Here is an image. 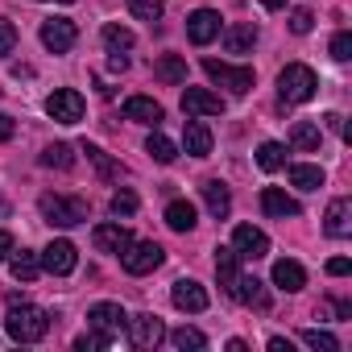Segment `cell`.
Segmentation results:
<instances>
[{
    "label": "cell",
    "instance_id": "d4e9b609",
    "mask_svg": "<svg viewBox=\"0 0 352 352\" xmlns=\"http://www.w3.org/2000/svg\"><path fill=\"white\" fill-rule=\"evenodd\" d=\"M166 224H170L174 232H191V228L199 224V212H195V204H187V199H174V204H166Z\"/></svg>",
    "mask_w": 352,
    "mask_h": 352
},
{
    "label": "cell",
    "instance_id": "d6986e66",
    "mask_svg": "<svg viewBox=\"0 0 352 352\" xmlns=\"http://www.w3.org/2000/svg\"><path fill=\"white\" fill-rule=\"evenodd\" d=\"M261 212L274 216V220H286V216H298V199H290L282 187H265L261 191Z\"/></svg>",
    "mask_w": 352,
    "mask_h": 352
},
{
    "label": "cell",
    "instance_id": "4316f807",
    "mask_svg": "<svg viewBox=\"0 0 352 352\" xmlns=\"http://www.w3.org/2000/svg\"><path fill=\"white\" fill-rule=\"evenodd\" d=\"M153 75H157L162 83H187V63H183L179 54H162L157 67H153Z\"/></svg>",
    "mask_w": 352,
    "mask_h": 352
},
{
    "label": "cell",
    "instance_id": "f6af8a7d",
    "mask_svg": "<svg viewBox=\"0 0 352 352\" xmlns=\"http://www.w3.org/2000/svg\"><path fill=\"white\" fill-rule=\"evenodd\" d=\"M9 253H13V232L0 228V261H9Z\"/></svg>",
    "mask_w": 352,
    "mask_h": 352
},
{
    "label": "cell",
    "instance_id": "8d00e7d4",
    "mask_svg": "<svg viewBox=\"0 0 352 352\" xmlns=\"http://www.w3.org/2000/svg\"><path fill=\"white\" fill-rule=\"evenodd\" d=\"M129 13H133L137 21H149V25H153V21H162L166 9H162V0H129Z\"/></svg>",
    "mask_w": 352,
    "mask_h": 352
},
{
    "label": "cell",
    "instance_id": "bcb514c9",
    "mask_svg": "<svg viewBox=\"0 0 352 352\" xmlns=\"http://www.w3.org/2000/svg\"><path fill=\"white\" fill-rule=\"evenodd\" d=\"M9 137H13V116L0 112V141H9Z\"/></svg>",
    "mask_w": 352,
    "mask_h": 352
},
{
    "label": "cell",
    "instance_id": "44dd1931",
    "mask_svg": "<svg viewBox=\"0 0 352 352\" xmlns=\"http://www.w3.org/2000/svg\"><path fill=\"white\" fill-rule=\"evenodd\" d=\"M183 149H187L191 157H208V153H212V129H208L204 120H187V129H183Z\"/></svg>",
    "mask_w": 352,
    "mask_h": 352
},
{
    "label": "cell",
    "instance_id": "9c48e42d",
    "mask_svg": "<svg viewBox=\"0 0 352 352\" xmlns=\"http://www.w3.org/2000/svg\"><path fill=\"white\" fill-rule=\"evenodd\" d=\"M170 302L179 307V311L199 315V311H208V290H204L199 282H191V278H179V282L170 286Z\"/></svg>",
    "mask_w": 352,
    "mask_h": 352
},
{
    "label": "cell",
    "instance_id": "60d3db41",
    "mask_svg": "<svg viewBox=\"0 0 352 352\" xmlns=\"http://www.w3.org/2000/svg\"><path fill=\"white\" fill-rule=\"evenodd\" d=\"M311 25H315V17H311V9H294L290 13V34H311Z\"/></svg>",
    "mask_w": 352,
    "mask_h": 352
},
{
    "label": "cell",
    "instance_id": "cb8c5ba5",
    "mask_svg": "<svg viewBox=\"0 0 352 352\" xmlns=\"http://www.w3.org/2000/svg\"><path fill=\"white\" fill-rule=\"evenodd\" d=\"M199 191H204V204H208V212H212L216 220H224V216L232 212V195H228V187H224L220 179H208Z\"/></svg>",
    "mask_w": 352,
    "mask_h": 352
},
{
    "label": "cell",
    "instance_id": "30bf717a",
    "mask_svg": "<svg viewBox=\"0 0 352 352\" xmlns=\"http://www.w3.org/2000/svg\"><path fill=\"white\" fill-rule=\"evenodd\" d=\"M124 331H129V340H133L137 348H157V344L166 340V327H162L157 315H133Z\"/></svg>",
    "mask_w": 352,
    "mask_h": 352
},
{
    "label": "cell",
    "instance_id": "d6a6232c",
    "mask_svg": "<svg viewBox=\"0 0 352 352\" xmlns=\"http://www.w3.org/2000/svg\"><path fill=\"white\" fill-rule=\"evenodd\" d=\"M257 166L270 170V174L282 170V166H286V145H282V141H265V145L257 149Z\"/></svg>",
    "mask_w": 352,
    "mask_h": 352
},
{
    "label": "cell",
    "instance_id": "d590c367",
    "mask_svg": "<svg viewBox=\"0 0 352 352\" xmlns=\"http://www.w3.org/2000/svg\"><path fill=\"white\" fill-rule=\"evenodd\" d=\"M302 344L315 348V352H340V340H336L331 331H319V327H307V331H302Z\"/></svg>",
    "mask_w": 352,
    "mask_h": 352
},
{
    "label": "cell",
    "instance_id": "2e32d148",
    "mask_svg": "<svg viewBox=\"0 0 352 352\" xmlns=\"http://www.w3.org/2000/svg\"><path fill=\"white\" fill-rule=\"evenodd\" d=\"M323 232H327V236H336V241L352 232V199H331V204H327Z\"/></svg>",
    "mask_w": 352,
    "mask_h": 352
},
{
    "label": "cell",
    "instance_id": "5bb4252c",
    "mask_svg": "<svg viewBox=\"0 0 352 352\" xmlns=\"http://www.w3.org/2000/svg\"><path fill=\"white\" fill-rule=\"evenodd\" d=\"M75 261H79V253H75V245L71 241H50L46 245V253H42V270L46 274H71L75 270Z\"/></svg>",
    "mask_w": 352,
    "mask_h": 352
},
{
    "label": "cell",
    "instance_id": "7dc6e473",
    "mask_svg": "<svg viewBox=\"0 0 352 352\" xmlns=\"http://www.w3.org/2000/svg\"><path fill=\"white\" fill-rule=\"evenodd\" d=\"M270 352H294V348H290V340H282V336H274V340H270Z\"/></svg>",
    "mask_w": 352,
    "mask_h": 352
},
{
    "label": "cell",
    "instance_id": "5b68a950",
    "mask_svg": "<svg viewBox=\"0 0 352 352\" xmlns=\"http://www.w3.org/2000/svg\"><path fill=\"white\" fill-rule=\"evenodd\" d=\"M204 71H208V79H216L220 87H228L232 96H249V87H253V71L249 67H228L220 58H204Z\"/></svg>",
    "mask_w": 352,
    "mask_h": 352
},
{
    "label": "cell",
    "instance_id": "7402d4cb",
    "mask_svg": "<svg viewBox=\"0 0 352 352\" xmlns=\"http://www.w3.org/2000/svg\"><path fill=\"white\" fill-rule=\"evenodd\" d=\"M216 278H220V286L232 294V286H236V278H241V257H236L232 245H220V249H216Z\"/></svg>",
    "mask_w": 352,
    "mask_h": 352
},
{
    "label": "cell",
    "instance_id": "ab89813d",
    "mask_svg": "<svg viewBox=\"0 0 352 352\" xmlns=\"http://www.w3.org/2000/svg\"><path fill=\"white\" fill-rule=\"evenodd\" d=\"M112 340L108 336H100V331H83V336H75V348L79 352H96V348H108Z\"/></svg>",
    "mask_w": 352,
    "mask_h": 352
},
{
    "label": "cell",
    "instance_id": "4dcf8cb0",
    "mask_svg": "<svg viewBox=\"0 0 352 352\" xmlns=\"http://www.w3.org/2000/svg\"><path fill=\"white\" fill-rule=\"evenodd\" d=\"M133 42H137V38H133V30H124V25H116V21H112V25H104V46H108L112 54H129V50H133Z\"/></svg>",
    "mask_w": 352,
    "mask_h": 352
},
{
    "label": "cell",
    "instance_id": "7c38bea8",
    "mask_svg": "<svg viewBox=\"0 0 352 352\" xmlns=\"http://www.w3.org/2000/svg\"><path fill=\"white\" fill-rule=\"evenodd\" d=\"M232 249H236V257L257 261V257H265V253H270V236H265L261 228H253V224H241V228L232 232Z\"/></svg>",
    "mask_w": 352,
    "mask_h": 352
},
{
    "label": "cell",
    "instance_id": "e0dca14e",
    "mask_svg": "<svg viewBox=\"0 0 352 352\" xmlns=\"http://www.w3.org/2000/svg\"><path fill=\"white\" fill-rule=\"evenodd\" d=\"M124 116L137 120V124H153V129H157L166 112H162V104L149 100V96H129V100H124Z\"/></svg>",
    "mask_w": 352,
    "mask_h": 352
},
{
    "label": "cell",
    "instance_id": "1f68e13d",
    "mask_svg": "<svg viewBox=\"0 0 352 352\" xmlns=\"http://www.w3.org/2000/svg\"><path fill=\"white\" fill-rule=\"evenodd\" d=\"M42 166H50V170H71V166H75V149L63 145V141H54V145L42 149Z\"/></svg>",
    "mask_w": 352,
    "mask_h": 352
},
{
    "label": "cell",
    "instance_id": "7bdbcfd3",
    "mask_svg": "<svg viewBox=\"0 0 352 352\" xmlns=\"http://www.w3.org/2000/svg\"><path fill=\"white\" fill-rule=\"evenodd\" d=\"M327 274H331V278H344V274H352V261H348V257H331V261H327Z\"/></svg>",
    "mask_w": 352,
    "mask_h": 352
},
{
    "label": "cell",
    "instance_id": "74e56055",
    "mask_svg": "<svg viewBox=\"0 0 352 352\" xmlns=\"http://www.w3.org/2000/svg\"><path fill=\"white\" fill-rule=\"evenodd\" d=\"M137 212V195L129 191V187H120L116 195H112V216H133Z\"/></svg>",
    "mask_w": 352,
    "mask_h": 352
},
{
    "label": "cell",
    "instance_id": "f35d334b",
    "mask_svg": "<svg viewBox=\"0 0 352 352\" xmlns=\"http://www.w3.org/2000/svg\"><path fill=\"white\" fill-rule=\"evenodd\" d=\"M331 58H336V63H348V58H352V34H348V30H340V34L331 38Z\"/></svg>",
    "mask_w": 352,
    "mask_h": 352
},
{
    "label": "cell",
    "instance_id": "484cf974",
    "mask_svg": "<svg viewBox=\"0 0 352 352\" xmlns=\"http://www.w3.org/2000/svg\"><path fill=\"white\" fill-rule=\"evenodd\" d=\"M9 274H13L17 282H34V278L42 274V257H38V253H30V249L9 253Z\"/></svg>",
    "mask_w": 352,
    "mask_h": 352
},
{
    "label": "cell",
    "instance_id": "ac0fdd59",
    "mask_svg": "<svg viewBox=\"0 0 352 352\" xmlns=\"http://www.w3.org/2000/svg\"><path fill=\"white\" fill-rule=\"evenodd\" d=\"M253 46H257V25L253 21H236V25L224 30V50L228 54H249Z\"/></svg>",
    "mask_w": 352,
    "mask_h": 352
},
{
    "label": "cell",
    "instance_id": "6da1fadb",
    "mask_svg": "<svg viewBox=\"0 0 352 352\" xmlns=\"http://www.w3.org/2000/svg\"><path fill=\"white\" fill-rule=\"evenodd\" d=\"M5 331H9V340H17V344H38V340H46V331H50V315L42 311V307H34V302H13L9 307V315H5Z\"/></svg>",
    "mask_w": 352,
    "mask_h": 352
},
{
    "label": "cell",
    "instance_id": "ffe728a7",
    "mask_svg": "<svg viewBox=\"0 0 352 352\" xmlns=\"http://www.w3.org/2000/svg\"><path fill=\"white\" fill-rule=\"evenodd\" d=\"M274 286H278V290H286V294H298V290L307 286L302 265H298V261H290V257L274 261Z\"/></svg>",
    "mask_w": 352,
    "mask_h": 352
},
{
    "label": "cell",
    "instance_id": "52a82bcc",
    "mask_svg": "<svg viewBox=\"0 0 352 352\" xmlns=\"http://www.w3.org/2000/svg\"><path fill=\"white\" fill-rule=\"evenodd\" d=\"M83 108H87V104H83V96H79L75 87H58V91L46 100V112H50L58 124H79V120H83Z\"/></svg>",
    "mask_w": 352,
    "mask_h": 352
},
{
    "label": "cell",
    "instance_id": "4fadbf2b",
    "mask_svg": "<svg viewBox=\"0 0 352 352\" xmlns=\"http://www.w3.org/2000/svg\"><path fill=\"white\" fill-rule=\"evenodd\" d=\"M183 112L187 116H220L224 112V100L208 87H187L183 91Z\"/></svg>",
    "mask_w": 352,
    "mask_h": 352
},
{
    "label": "cell",
    "instance_id": "8fae6325",
    "mask_svg": "<svg viewBox=\"0 0 352 352\" xmlns=\"http://www.w3.org/2000/svg\"><path fill=\"white\" fill-rule=\"evenodd\" d=\"M187 38H191L195 46L216 42V38H220V13H216V9H195V13L187 17Z\"/></svg>",
    "mask_w": 352,
    "mask_h": 352
},
{
    "label": "cell",
    "instance_id": "836d02e7",
    "mask_svg": "<svg viewBox=\"0 0 352 352\" xmlns=\"http://www.w3.org/2000/svg\"><path fill=\"white\" fill-rule=\"evenodd\" d=\"M170 344L183 348V352H187V348L199 352V348H208V336H204L199 327H174V331H170Z\"/></svg>",
    "mask_w": 352,
    "mask_h": 352
},
{
    "label": "cell",
    "instance_id": "e575fe53",
    "mask_svg": "<svg viewBox=\"0 0 352 352\" xmlns=\"http://www.w3.org/2000/svg\"><path fill=\"white\" fill-rule=\"evenodd\" d=\"M290 145H294V149H319V129H315L311 120H298V124L290 129Z\"/></svg>",
    "mask_w": 352,
    "mask_h": 352
},
{
    "label": "cell",
    "instance_id": "277c9868",
    "mask_svg": "<svg viewBox=\"0 0 352 352\" xmlns=\"http://www.w3.org/2000/svg\"><path fill=\"white\" fill-rule=\"evenodd\" d=\"M120 261H124V270H129L133 278H141V274H153V270L166 261V249H162L157 241H133V245L120 253Z\"/></svg>",
    "mask_w": 352,
    "mask_h": 352
},
{
    "label": "cell",
    "instance_id": "9a60e30c",
    "mask_svg": "<svg viewBox=\"0 0 352 352\" xmlns=\"http://www.w3.org/2000/svg\"><path fill=\"white\" fill-rule=\"evenodd\" d=\"M91 245L100 249V253H124L129 245H133V232L124 228V224H100L96 232H91Z\"/></svg>",
    "mask_w": 352,
    "mask_h": 352
},
{
    "label": "cell",
    "instance_id": "681fc988",
    "mask_svg": "<svg viewBox=\"0 0 352 352\" xmlns=\"http://www.w3.org/2000/svg\"><path fill=\"white\" fill-rule=\"evenodd\" d=\"M261 5H265V9H282V5H286V0H261Z\"/></svg>",
    "mask_w": 352,
    "mask_h": 352
},
{
    "label": "cell",
    "instance_id": "f1b7e54d",
    "mask_svg": "<svg viewBox=\"0 0 352 352\" xmlns=\"http://www.w3.org/2000/svg\"><path fill=\"white\" fill-rule=\"evenodd\" d=\"M79 149H83V153H87V162H91V166L100 170V179H120V166H116V162H112V157H108V153H104L100 145H91V141H83Z\"/></svg>",
    "mask_w": 352,
    "mask_h": 352
},
{
    "label": "cell",
    "instance_id": "ee69618b",
    "mask_svg": "<svg viewBox=\"0 0 352 352\" xmlns=\"http://www.w3.org/2000/svg\"><path fill=\"white\" fill-rule=\"evenodd\" d=\"M323 124H327L331 133H340V137H348V129H344V116H340V112H327V116H323Z\"/></svg>",
    "mask_w": 352,
    "mask_h": 352
},
{
    "label": "cell",
    "instance_id": "7a4b0ae2",
    "mask_svg": "<svg viewBox=\"0 0 352 352\" xmlns=\"http://www.w3.org/2000/svg\"><path fill=\"white\" fill-rule=\"evenodd\" d=\"M315 91H319V75H315L311 67H302V63H290V67L278 75V96H282V104H307V100H315Z\"/></svg>",
    "mask_w": 352,
    "mask_h": 352
},
{
    "label": "cell",
    "instance_id": "603a6c76",
    "mask_svg": "<svg viewBox=\"0 0 352 352\" xmlns=\"http://www.w3.org/2000/svg\"><path fill=\"white\" fill-rule=\"evenodd\" d=\"M232 298H241L245 307H257V311H265L270 307V294H265V282L261 278H236V286H232Z\"/></svg>",
    "mask_w": 352,
    "mask_h": 352
},
{
    "label": "cell",
    "instance_id": "c3c4849f",
    "mask_svg": "<svg viewBox=\"0 0 352 352\" xmlns=\"http://www.w3.org/2000/svg\"><path fill=\"white\" fill-rule=\"evenodd\" d=\"M108 67H112V71H124V67H129V54H112Z\"/></svg>",
    "mask_w": 352,
    "mask_h": 352
},
{
    "label": "cell",
    "instance_id": "3957f363",
    "mask_svg": "<svg viewBox=\"0 0 352 352\" xmlns=\"http://www.w3.org/2000/svg\"><path fill=\"white\" fill-rule=\"evenodd\" d=\"M38 208H42V216H46L50 224H58V228H75V224L87 220V204L75 199V195H42Z\"/></svg>",
    "mask_w": 352,
    "mask_h": 352
},
{
    "label": "cell",
    "instance_id": "83f0119b",
    "mask_svg": "<svg viewBox=\"0 0 352 352\" xmlns=\"http://www.w3.org/2000/svg\"><path fill=\"white\" fill-rule=\"evenodd\" d=\"M145 153H149L157 166H170L174 157H179V145H174L170 137H162V133H149V141H145Z\"/></svg>",
    "mask_w": 352,
    "mask_h": 352
},
{
    "label": "cell",
    "instance_id": "ba28073f",
    "mask_svg": "<svg viewBox=\"0 0 352 352\" xmlns=\"http://www.w3.org/2000/svg\"><path fill=\"white\" fill-rule=\"evenodd\" d=\"M75 38H79L75 21H63V17H50V21H42V46H46L50 54H67V50L75 46Z\"/></svg>",
    "mask_w": 352,
    "mask_h": 352
},
{
    "label": "cell",
    "instance_id": "b9f144b4",
    "mask_svg": "<svg viewBox=\"0 0 352 352\" xmlns=\"http://www.w3.org/2000/svg\"><path fill=\"white\" fill-rule=\"evenodd\" d=\"M13 50H17V30H13V21L0 17V54H13Z\"/></svg>",
    "mask_w": 352,
    "mask_h": 352
},
{
    "label": "cell",
    "instance_id": "8992f818",
    "mask_svg": "<svg viewBox=\"0 0 352 352\" xmlns=\"http://www.w3.org/2000/svg\"><path fill=\"white\" fill-rule=\"evenodd\" d=\"M87 323H91L100 336L116 340V336H124V327H129V315H124V307H120V302H96V307L87 311Z\"/></svg>",
    "mask_w": 352,
    "mask_h": 352
},
{
    "label": "cell",
    "instance_id": "f546056e",
    "mask_svg": "<svg viewBox=\"0 0 352 352\" xmlns=\"http://www.w3.org/2000/svg\"><path fill=\"white\" fill-rule=\"evenodd\" d=\"M290 183H294L298 191H319V187H323V170L298 162V166H290Z\"/></svg>",
    "mask_w": 352,
    "mask_h": 352
}]
</instances>
